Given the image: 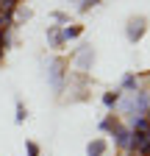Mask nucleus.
Segmentation results:
<instances>
[{"mask_svg":"<svg viewBox=\"0 0 150 156\" xmlns=\"http://www.w3.org/2000/svg\"><path fill=\"white\" fill-rule=\"evenodd\" d=\"M128 153H136V156H150V131H131V140H128Z\"/></svg>","mask_w":150,"mask_h":156,"instance_id":"1","label":"nucleus"},{"mask_svg":"<svg viewBox=\"0 0 150 156\" xmlns=\"http://www.w3.org/2000/svg\"><path fill=\"white\" fill-rule=\"evenodd\" d=\"M145 34H147V17L139 14V17H131L128 23H125V39H128L131 45H136Z\"/></svg>","mask_w":150,"mask_h":156,"instance_id":"2","label":"nucleus"},{"mask_svg":"<svg viewBox=\"0 0 150 156\" xmlns=\"http://www.w3.org/2000/svg\"><path fill=\"white\" fill-rule=\"evenodd\" d=\"M50 81H53V89L56 92H61L64 89V75H67V70H64V62H61V58H56V62L50 64Z\"/></svg>","mask_w":150,"mask_h":156,"instance_id":"3","label":"nucleus"},{"mask_svg":"<svg viewBox=\"0 0 150 156\" xmlns=\"http://www.w3.org/2000/svg\"><path fill=\"white\" fill-rule=\"evenodd\" d=\"M111 136H114V142H117V148L128 151V140H131V128H125L122 123H117L114 128H111Z\"/></svg>","mask_w":150,"mask_h":156,"instance_id":"4","label":"nucleus"},{"mask_svg":"<svg viewBox=\"0 0 150 156\" xmlns=\"http://www.w3.org/2000/svg\"><path fill=\"white\" fill-rule=\"evenodd\" d=\"M106 151H108V142L103 136H95V140L86 145V156H106Z\"/></svg>","mask_w":150,"mask_h":156,"instance_id":"5","label":"nucleus"},{"mask_svg":"<svg viewBox=\"0 0 150 156\" xmlns=\"http://www.w3.org/2000/svg\"><path fill=\"white\" fill-rule=\"evenodd\" d=\"M92 62H95V50H92L89 45H84L81 53H78V67H81V70H89Z\"/></svg>","mask_w":150,"mask_h":156,"instance_id":"6","label":"nucleus"},{"mask_svg":"<svg viewBox=\"0 0 150 156\" xmlns=\"http://www.w3.org/2000/svg\"><path fill=\"white\" fill-rule=\"evenodd\" d=\"M47 42H50L53 48H64V45H67L64 36H61V31L56 28V25H47Z\"/></svg>","mask_w":150,"mask_h":156,"instance_id":"7","label":"nucleus"},{"mask_svg":"<svg viewBox=\"0 0 150 156\" xmlns=\"http://www.w3.org/2000/svg\"><path fill=\"white\" fill-rule=\"evenodd\" d=\"M17 6H20V0H0V14H6L11 20L14 11H17Z\"/></svg>","mask_w":150,"mask_h":156,"instance_id":"8","label":"nucleus"},{"mask_svg":"<svg viewBox=\"0 0 150 156\" xmlns=\"http://www.w3.org/2000/svg\"><path fill=\"white\" fill-rule=\"evenodd\" d=\"M81 34H84V28H81V25H67V28H61L64 42H70V39H78Z\"/></svg>","mask_w":150,"mask_h":156,"instance_id":"9","label":"nucleus"},{"mask_svg":"<svg viewBox=\"0 0 150 156\" xmlns=\"http://www.w3.org/2000/svg\"><path fill=\"white\" fill-rule=\"evenodd\" d=\"M120 87H122V89H128V92H136L139 81H136V75H134V73H128V75H122V81H120Z\"/></svg>","mask_w":150,"mask_h":156,"instance_id":"10","label":"nucleus"},{"mask_svg":"<svg viewBox=\"0 0 150 156\" xmlns=\"http://www.w3.org/2000/svg\"><path fill=\"white\" fill-rule=\"evenodd\" d=\"M117 103H120V92H117V89H111V92L103 95V106H106V109H114Z\"/></svg>","mask_w":150,"mask_h":156,"instance_id":"11","label":"nucleus"},{"mask_svg":"<svg viewBox=\"0 0 150 156\" xmlns=\"http://www.w3.org/2000/svg\"><path fill=\"white\" fill-rule=\"evenodd\" d=\"M117 123H120L117 117H114V114H108V117H103V120H100V131H108V134H111V128H114Z\"/></svg>","mask_w":150,"mask_h":156,"instance_id":"12","label":"nucleus"},{"mask_svg":"<svg viewBox=\"0 0 150 156\" xmlns=\"http://www.w3.org/2000/svg\"><path fill=\"white\" fill-rule=\"evenodd\" d=\"M17 114H14V123H25V117H28V112H25V106H22V101H17Z\"/></svg>","mask_w":150,"mask_h":156,"instance_id":"13","label":"nucleus"},{"mask_svg":"<svg viewBox=\"0 0 150 156\" xmlns=\"http://www.w3.org/2000/svg\"><path fill=\"white\" fill-rule=\"evenodd\" d=\"M95 6H100V0H78V11L81 14H86L89 9H95Z\"/></svg>","mask_w":150,"mask_h":156,"instance_id":"14","label":"nucleus"},{"mask_svg":"<svg viewBox=\"0 0 150 156\" xmlns=\"http://www.w3.org/2000/svg\"><path fill=\"white\" fill-rule=\"evenodd\" d=\"M25 153H28V156H42V148L36 145L33 140H28V142H25Z\"/></svg>","mask_w":150,"mask_h":156,"instance_id":"15","label":"nucleus"},{"mask_svg":"<svg viewBox=\"0 0 150 156\" xmlns=\"http://www.w3.org/2000/svg\"><path fill=\"white\" fill-rule=\"evenodd\" d=\"M9 28H11V20H9L6 14H0V34H6Z\"/></svg>","mask_w":150,"mask_h":156,"instance_id":"16","label":"nucleus"},{"mask_svg":"<svg viewBox=\"0 0 150 156\" xmlns=\"http://www.w3.org/2000/svg\"><path fill=\"white\" fill-rule=\"evenodd\" d=\"M14 14H20V20H31L33 14H31V9H20V6H17V11Z\"/></svg>","mask_w":150,"mask_h":156,"instance_id":"17","label":"nucleus"},{"mask_svg":"<svg viewBox=\"0 0 150 156\" xmlns=\"http://www.w3.org/2000/svg\"><path fill=\"white\" fill-rule=\"evenodd\" d=\"M53 20H56V23H70V17L64 11H53Z\"/></svg>","mask_w":150,"mask_h":156,"instance_id":"18","label":"nucleus"},{"mask_svg":"<svg viewBox=\"0 0 150 156\" xmlns=\"http://www.w3.org/2000/svg\"><path fill=\"white\" fill-rule=\"evenodd\" d=\"M145 117H147V120H150V106H147V112H145Z\"/></svg>","mask_w":150,"mask_h":156,"instance_id":"19","label":"nucleus"}]
</instances>
